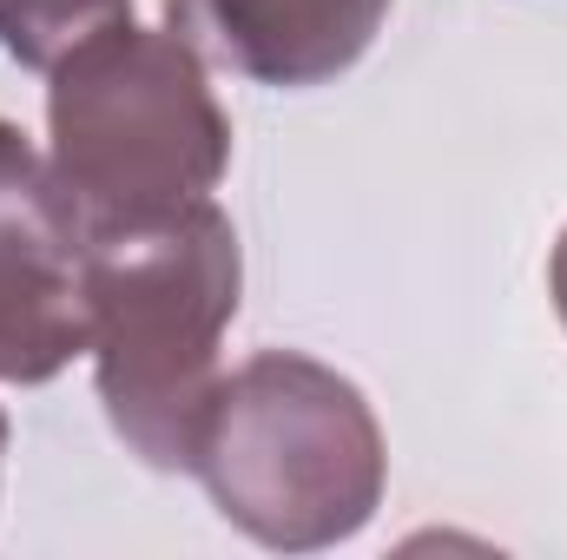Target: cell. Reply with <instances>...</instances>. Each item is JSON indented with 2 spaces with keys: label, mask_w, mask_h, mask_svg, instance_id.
Listing matches in <instances>:
<instances>
[{
  "label": "cell",
  "mask_w": 567,
  "mask_h": 560,
  "mask_svg": "<svg viewBox=\"0 0 567 560\" xmlns=\"http://www.w3.org/2000/svg\"><path fill=\"white\" fill-rule=\"evenodd\" d=\"M245 251L218 198L86 238V356L113 435L145 468H192L238 317Z\"/></svg>",
  "instance_id": "1"
},
{
  "label": "cell",
  "mask_w": 567,
  "mask_h": 560,
  "mask_svg": "<svg viewBox=\"0 0 567 560\" xmlns=\"http://www.w3.org/2000/svg\"><path fill=\"white\" fill-rule=\"evenodd\" d=\"M185 475L258 548L317 554L370 528L390 455L377 409L343 370L303 350H258L218 376Z\"/></svg>",
  "instance_id": "2"
},
{
  "label": "cell",
  "mask_w": 567,
  "mask_h": 560,
  "mask_svg": "<svg viewBox=\"0 0 567 560\" xmlns=\"http://www.w3.org/2000/svg\"><path fill=\"white\" fill-rule=\"evenodd\" d=\"M47 165L93 238L212 198L231 165V120L205 60L172 27L126 13L47 73Z\"/></svg>",
  "instance_id": "3"
},
{
  "label": "cell",
  "mask_w": 567,
  "mask_h": 560,
  "mask_svg": "<svg viewBox=\"0 0 567 560\" xmlns=\"http://www.w3.org/2000/svg\"><path fill=\"white\" fill-rule=\"evenodd\" d=\"M86 356V225L47 152L0 120V383H53Z\"/></svg>",
  "instance_id": "4"
},
{
  "label": "cell",
  "mask_w": 567,
  "mask_h": 560,
  "mask_svg": "<svg viewBox=\"0 0 567 560\" xmlns=\"http://www.w3.org/2000/svg\"><path fill=\"white\" fill-rule=\"evenodd\" d=\"M390 0H165V27L251 86L303 93L350 73L383 33Z\"/></svg>",
  "instance_id": "5"
},
{
  "label": "cell",
  "mask_w": 567,
  "mask_h": 560,
  "mask_svg": "<svg viewBox=\"0 0 567 560\" xmlns=\"http://www.w3.org/2000/svg\"><path fill=\"white\" fill-rule=\"evenodd\" d=\"M133 0H0V46L7 60L53 73L80 40H93L100 27L126 20Z\"/></svg>",
  "instance_id": "6"
},
{
  "label": "cell",
  "mask_w": 567,
  "mask_h": 560,
  "mask_svg": "<svg viewBox=\"0 0 567 560\" xmlns=\"http://www.w3.org/2000/svg\"><path fill=\"white\" fill-rule=\"evenodd\" d=\"M548 297H555V310H561V323H567V231H561V245H555V258H548Z\"/></svg>",
  "instance_id": "7"
},
{
  "label": "cell",
  "mask_w": 567,
  "mask_h": 560,
  "mask_svg": "<svg viewBox=\"0 0 567 560\" xmlns=\"http://www.w3.org/2000/svg\"><path fill=\"white\" fill-rule=\"evenodd\" d=\"M0 455H7V416H0Z\"/></svg>",
  "instance_id": "8"
}]
</instances>
